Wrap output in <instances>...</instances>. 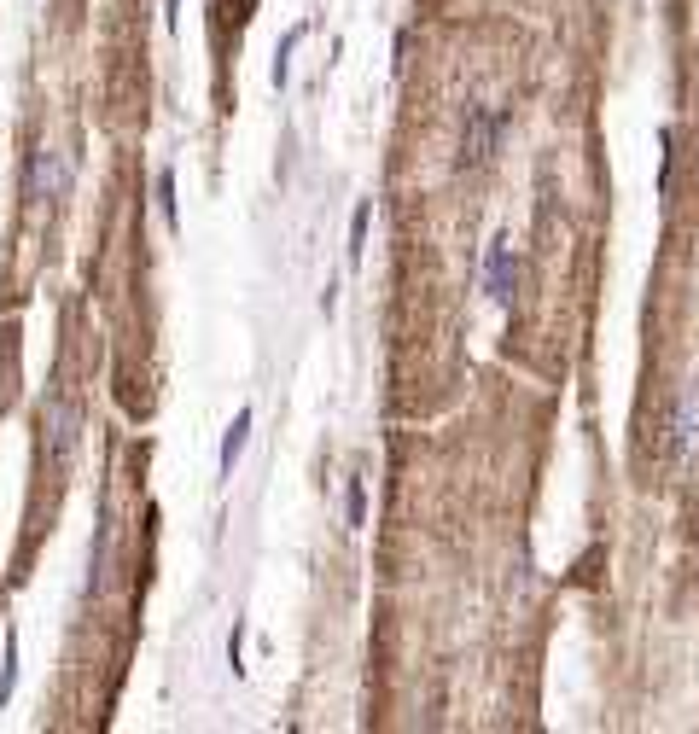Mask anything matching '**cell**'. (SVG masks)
<instances>
[{"mask_svg": "<svg viewBox=\"0 0 699 734\" xmlns=\"http://www.w3.org/2000/svg\"><path fill=\"white\" fill-rule=\"evenodd\" d=\"M70 187V152L65 146H35L30 158V175H24V193L35 204H59Z\"/></svg>", "mask_w": 699, "mask_h": 734, "instance_id": "6da1fadb", "label": "cell"}, {"mask_svg": "<svg viewBox=\"0 0 699 734\" xmlns=\"http://www.w3.org/2000/svg\"><path fill=\"white\" fill-rule=\"evenodd\" d=\"M41 426H47V461H65L70 449H76V432H82V408L76 397H47V414H41Z\"/></svg>", "mask_w": 699, "mask_h": 734, "instance_id": "7a4b0ae2", "label": "cell"}, {"mask_svg": "<svg viewBox=\"0 0 699 734\" xmlns=\"http://www.w3.org/2000/svg\"><path fill=\"white\" fill-rule=\"evenodd\" d=\"M478 286H484V298H490V303H513V292H519V257H513V245H507V239H496V245L484 251Z\"/></svg>", "mask_w": 699, "mask_h": 734, "instance_id": "3957f363", "label": "cell"}, {"mask_svg": "<svg viewBox=\"0 0 699 734\" xmlns=\"http://www.w3.org/2000/svg\"><path fill=\"white\" fill-rule=\"evenodd\" d=\"M501 140V117L490 105H472V117H466V140H461V164H484L490 152H496Z\"/></svg>", "mask_w": 699, "mask_h": 734, "instance_id": "277c9868", "label": "cell"}, {"mask_svg": "<svg viewBox=\"0 0 699 734\" xmlns=\"http://www.w3.org/2000/svg\"><path fill=\"white\" fill-rule=\"evenodd\" d=\"M699 449V385H688V397L676 402V420H670V455L688 461Z\"/></svg>", "mask_w": 699, "mask_h": 734, "instance_id": "5b68a950", "label": "cell"}, {"mask_svg": "<svg viewBox=\"0 0 699 734\" xmlns=\"http://www.w3.org/2000/svg\"><path fill=\"white\" fill-rule=\"evenodd\" d=\"M245 437H251V408H239V414H233V426H228V437H222V478L239 467V455H245Z\"/></svg>", "mask_w": 699, "mask_h": 734, "instance_id": "8992f818", "label": "cell"}, {"mask_svg": "<svg viewBox=\"0 0 699 734\" xmlns=\"http://www.w3.org/2000/svg\"><path fill=\"white\" fill-rule=\"evenodd\" d=\"M303 24H292V30L280 35V47H274V88H286V76H292V47H298Z\"/></svg>", "mask_w": 699, "mask_h": 734, "instance_id": "52a82bcc", "label": "cell"}, {"mask_svg": "<svg viewBox=\"0 0 699 734\" xmlns=\"http://www.w3.org/2000/svg\"><path fill=\"white\" fill-rule=\"evenodd\" d=\"M344 519H350V531H362V525H367V490H362V478H350V490H344Z\"/></svg>", "mask_w": 699, "mask_h": 734, "instance_id": "ba28073f", "label": "cell"}, {"mask_svg": "<svg viewBox=\"0 0 699 734\" xmlns=\"http://www.w3.org/2000/svg\"><path fill=\"white\" fill-rule=\"evenodd\" d=\"M158 210H164L169 228H181V210H175V169H164V175H158Z\"/></svg>", "mask_w": 699, "mask_h": 734, "instance_id": "9c48e42d", "label": "cell"}, {"mask_svg": "<svg viewBox=\"0 0 699 734\" xmlns=\"http://www.w3.org/2000/svg\"><path fill=\"white\" fill-rule=\"evenodd\" d=\"M12 682H18V635H6V670H0V700H12Z\"/></svg>", "mask_w": 699, "mask_h": 734, "instance_id": "30bf717a", "label": "cell"}, {"mask_svg": "<svg viewBox=\"0 0 699 734\" xmlns=\"http://www.w3.org/2000/svg\"><path fill=\"white\" fill-rule=\"evenodd\" d=\"M367 222H373V210H356V228H350V257H362V239H367Z\"/></svg>", "mask_w": 699, "mask_h": 734, "instance_id": "8fae6325", "label": "cell"}]
</instances>
